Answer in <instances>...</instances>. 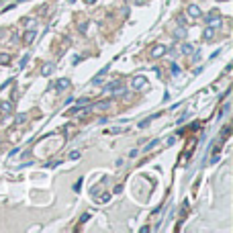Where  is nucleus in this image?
<instances>
[{
  "label": "nucleus",
  "instance_id": "nucleus-1",
  "mask_svg": "<svg viewBox=\"0 0 233 233\" xmlns=\"http://www.w3.org/2000/svg\"><path fill=\"white\" fill-rule=\"evenodd\" d=\"M102 90H105V92H113V94H119V92H123V86H121V82H119V80H115L113 84H108V86H105Z\"/></svg>",
  "mask_w": 233,
  "mask_h": 233
},
{
  "label": "nucleus",
  "instance_id": "nucleus-2",
  "mask_svg": "<svg viewBox=\"0 0 233 233\" xmlns=\"http://www.w3.org/2000/svg\"><path fill=\"white\" fill-rule=\"evenodd\" d=\"M168 51V45H155L152 49V59H158V58H162L164 53Z\"/></svg>",
  "mask_w": 233,
  "mask_h": 233
},
{
  "label": "nucleus",
  "instance_id": "nucleus-3",
  "mask_svg": "<svg viewBox=\"0 0 233 233\" xmlns=\"http://www.w3.org/2000/svg\"><path fill=\"white\" fill-rule=\"evenodd\" d=\"M186 12H188L190 19H200V16H202V12H200V8H198L196 4H190V6L186 8Z\"/></svg>",
  "mask_w": 233,
  "mask_h": 233
},
{
  "label": "nucleus",
  "instance_id": "nucleus-4",
  "mask_svg": "<svg viewBox=\"0 0 233 233\" xmlns=\"http://www.w3.org/2000/svg\"><path fill=\"white\" fill-rule=\"evenodd\" d=\"M66 88H70V78H59V80L55 82V90H58V92H63Z\"/></svg>",
  "mask_w": 233,
  "mask_h": 233
},
{
  "label": "nucleus",
  "instance_id": "nucleus-5",
  "mask_svg": "<svg viewBox=\"0 0 233 233\" xmlns=\"http://www.w3.org/2000/svg\"><path fill=\"white\" fill-rule=\"evenodd\" d=\"M131 86H133L135 90H137V88H143V86H147V78H145V76H137V78H133Z\"/></svg>",
  "mask_w": 233,
  "mask_h": 233
},
{
  "label": "nucleus",
  "instance_id": "nucleus-6",
  "mask_svg": "<svg viewBox=\"0 0 233 233\" xmlns=\"http://www.w3.org/2000/svg\"><path fill=\"white\" fill-rule=\"evenodd\" d=\"M35 37H37V33H35V31H27V33H25V37H23L25 45H31V43L35 41Z\"/></svg>",
  "mask_w": 233,
  "mask_h": 233
},
{
  "label": "nucleus",
  "instance_id": "nucleus-7",
  "mask_svg": "<svg viewBox=\"0 0 233 233\" xmlns=\"http://www.w3.org/2000/svg\"><path fill=\"white\" fill-rule=\"evenodd\" d=\"M0 111H2L4 115L12 113V105H10V100H2V102H0Z\"/></svg>",
  "mask_w": 233,
  "mask_h": 233
},
{
  "label": "nucleus",
  "instance_id": "nucleus-8",
  "mask_svg": "<svg viewBox=\"0 0 233 233\" xmlns=\"http://www.w3.org/2000/svg\"><path fill=\"white\" fill-rule=\"evenodd\" d=\"M215 31H217V29L209 25V27H207V29L202 31V37H205V39H213V37H215Z\"/></svg>",
  "mask_w": 233,
  "mask_h": 233
},
{
  "label": "nucleus",
  "instance_id": "nucleus-9",
  "mask_svg": "<svg viewBox=\"0 0 233 233\" xmlns=\"http://www.w3.org/2000/svg\"><path fill=\"white\" fill-rule=\"evenodd\" d=\"M51 72H53V61H47L43 66V70H41V76H49Z\"/></svg>",
  "mask_w": 233,
  "mask_h": 233
},
{
  "label": "nucleus",
  "instance_id": "nucleus-10",
  "mask_svg": "<svg viewBox=\"0 0 233 233\" xmlns=\"http://www.w3.org/2000/svg\"><path fill=\"white\" fill-rule=\"evenodd\" d=\"M106 72H108V68H105V70H102V72H98V76H96V78H94V80H92V84H96V86H98L100 82L105 80V74H106Z\"/></svg>",
  "mask_w": 233,
  "mask_h": 233
},
{
  "label": "nucleus",
  "instance_id": "nucleus-11",
  "mask_svg": "<svg viewBox=\"0 0 233 233\" xmlns=\"http://www.w3.org/2000/svg\"><path fill=\"white\" fill-rule=\"evenodd\" d=\"M113 105V102H111V100H102V102H98V105L94 106V108H98V111H102V108H108V106Z\"/></svg>",
  "mask_w": 233,
  "mask_h": 233
},
{
  "label": "nucleus",
  "instance_id": "nucleus-12",
  "mask_svg": "<svg viewBox=\"0 0 233 233\" xmlns=\"http://www.w3.org/2000/svg\"><path fill=\"white\" fill-rule=\"evenodd\" d=\"M180 51H182V53H186V55H188V53H192L194 49H192V45H188V43H184V45L180 47Z\"/></svg>",
  "mask_w": 233,
  "mask_h": 233
},
{
  "label": "nucleus",
  "instance_id": "nucleus-13",
  "mask_svg": "<svg viewBox=\"0 0 233 233\" xmlns=\"http://www.w3.org/2000/svg\"><path fill=\"white\" fill-rule=\"evenodd\" d=\"M8 59H10L8 53H0V66H2V63H8Z\"/></svg>",
  "mask_w": 233,
  "mask_h": 233
},
{
  "label": "nucleus",
  "instance_id": "nucleus-14",
  "mask_svg": "<svg viewBox=\"0 0 233 233\" xmlns=\"http://www.w3.org/2000/svg\"><path fill=\"white\" fill-rule=\"evenodd\" d=\"M155 116H158V115H155ZM155 116H149V119H145V121H141V123H139V127H141V129H143V127H147V125L152 123V121H153V119H155Z\"/></svg>",
  "mask_w": 233,
  "mask_h": 233
},
{
  "label": "nucleus",
  "instance_id": "nucleus-15",
  "mask_svg": "<svg viewBox=\"0 0 233 233\" xmlns=\"http://www.w3.org/2000/svg\"><path fill=\"white\" fill-rule=\"evenodd\" d=\"M174 35H176V37H186V29H184V27H182V29H178Z\"/></svg>",
  "mask_w": 233,
  "mask_h": 233
},
{
  "label": "nucleus",
  "instance_id": "nucleus-16",
  "mask_svg": "<svg viewBox=\"0 0 233 233\" xmlns=\"http://www.w3.org/2000/svg\"><path fill=\"white\" fill-rule=\"evenodd\" d=\"M70 160H74V162H76V160H80V152H72L70 153Z\"/></svg>",
  "mask_w": 233,
  "mask_h": 233
},
{
  "label": "nucleus",
  "instance_id": "nucleus-17",
  "mask_svg": "<svg viewBox=\"0 0 233 233\" xmlns=\"http://www.w3.org/2000/svg\"><path fill=\"white\" fill-rule=\"evenodd\" d=\"M155 145H158V141H152V143H147V145H145V152H149V149H153Z\"/></svg>",
  "mask_w": 233,
  "mask_h": 233
},
{
  "label": "nucleus",
  "instance_id": "nucleus-18",
  "mask_svg": "<svg viewBox=\"0 0 233 233\" xmlns=\"http://www.w3.org/2000/svg\"><path fill=\"white\" fill-rule=\"evenodd\" d=\"M25 121H27V115H19V116H16V123H19V125L25 123Z\"/></svg>",
  "mask_w": 233,
  "mask_h": 233
},
{
  "label": "nucleus",
  "instance_id": "nucleus-19",
  "mask_svg": "<svg viewBox=\"0 0 233 233\" xmlns=\"http://www.w3.org/2000/svg\"><path fill=\"white\" fill-rule=\"evenodd\" d=\"M23 23H25V27H33L35 21H33V19H27V21H23Z\"/></svg>",
  "mask_w": 233,
  "mask_h": 233
},
{
  "label": "nucleus",
  "instance_id": "nucleus-20",
  "mask_svg": "<svg viewBox=\"0 0 233 233\" xmlns=\"http://www.w3.org/2000/svg\"><path fill=\"white\" fill-rule=\"evenodd\" d=\"M178 23H180V25L186 23V16H184V14H178Z\"/></svg>",
  "mask_w": 233,
  "mask_h": 233
},
{
  "label": "nucleus",
  "instance_id": "nucleus-21",
  "mask_svg": "<svg viewBox=\"0 0 233 233\" xmlns=\"http://www.w3.org/2000/svg\"><path fill=\"white\" fill-rule=\"evenodd\" d=\"M80 186H82V180H78V182H76V184H74V190H76V192H78V190H80Z\"/></svg>",
  "mask_w": 233,
  "mask_h": 233
},
{
  "label": "nucleus",
  "instance_id": "nucleus-22",
  "mask_svg": "<svg viewBox=\"0 0 233 233\" xmlns=\"http://www.w3.org/2000/svg\"><path fill=\"white\" fill-rule=\"evenodd\" d=\"M84 2H86V4H94L96 0H84Z\"/></svg>",
  "mask_w": 233,
  "mask_h": 233
}]
</instances>
